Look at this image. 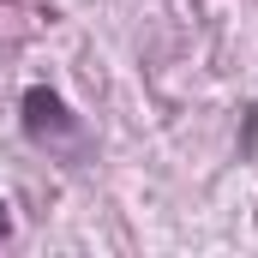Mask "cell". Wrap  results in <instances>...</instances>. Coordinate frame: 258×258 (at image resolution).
Here are the masks:
<instances>
[{
  "label": "cell",
  "mask_w": 258,
  "mask_h": 258,
  "mask_svg": "<svg viewBox=\"0 0 258 258\" xmlns=\"http://www.w3.org/2000/svg\"><path fill=\"white\" fill-rule=\"evenodd\" d=\"M18 108H24V132H30L36 144H48V138H78V114L66 108V96L48 90V84H30Z\"/></svg>",
  "instance_id": "6da1fadb"
},
{
  "label": "cell",
  "mask_w": 258,
  "mask_h": 258,
  "mask_svg": "<svg viewBox=\"0 0 258 258\" xmlns=\"http://www.w3.org/2000/svg\"><path fill=\"white\" fill-rule=\"evenodd\" d=\"M6 228H12V216H6V204H0V240H6Z\"/></svg>",
  "instance_id": "7a4b0ae2"
}]
</instances>
